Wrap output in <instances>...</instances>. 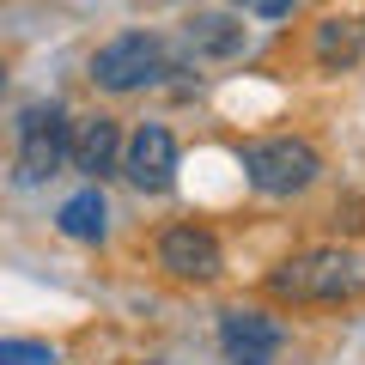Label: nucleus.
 Returning a JSON list of instances; mask_svg holds the SVG:
<instances>
[{"mask_svg": "<svg viewBox=\"0 0 365 365\" xmlns=\"http://www.w3.org/2000/svg\"><path fill=\"white\" fill-rule=\"evenodd\" d=\"M55 225H61V237H73V244H104V232H110V201H104V189L91 182V189H79L73 201H61Z\"/></svg>", "mask_w": 365, "mask_h": 365, "instance_id": "obj_10", "label": "nucleus"}, {"mask_svg": "<svg viewBox=\"0 0 365 365\" xmlns=\"http://www.w3.org/2000/svg\"><path fill=\"white\" fill-rule=\"evenodd\" d=\"M280 341H287V329L274 323L268 311H250V304H232V311H220V347L232 353V359L262 365L268 353H280Z\"/></svg>", "mask_w": 365, "mask_h": 365, "instance_id": "obj_7", "label": "nucleus"}, {"mask_svg": "<svg viewBox=\"0 0 365 365\" xmlns=\"http://www.w3.org/2000/svg\"><path fill=\"white\" fill-rule=\"evenodd\" d=\"M177 134L165 128V122H140V128L128 134V146H122V170H128V182L140 189V195H170L177 189Z\"/></svg>", "mask_w": 365, "mask_h": 365, "instance_id": "obj_5", "label": "nucleus"}, {"mask_svg": "<svg viewBox=\"0 0 365 365\" xmlns=\"http://www.w3.org/2000/svg\"><path fill=\"white\" fill-rule=\"evenodd\" d=\"M122 128H116V116H86V122H73V146H67V165L79 170V177H110V170H122Z\"/></svg>", "mask_w": 365, "mask_h": 365, "instance_id": "obj_8", "label": "nucleus"}, {"mask_svg": "<svg viewBox=\"0 0 365 365\" xmlns=\"http://www.w3.org/2000/svg\"><path fill=\"white\" fill-rule=\"evenodd\" d=\"M67 146H73V122L55 104H25L19 110V158H13V182L19 189H37L55 170L67 165Z\"/></svg>", "mask_w": 365, "mask_h": 365, "instance_id": "obj_4", "label": "nucleus"}, {"mask_svg": "<svg viewBox=\"0 0 365 365\" xmlns=\"http://www.w3.org/2000/svg\"><path fill=\"white\" fill-rule=\"evenodd\" d=\"M244 43H250V31L232 13H195L177 31V49L189 61H232V55H244Z\"/></svg>", "mask_w": 365, "mask_h": 365, "instance_id": "obj_9", "label": "nucleus"}, {"mask_svg": "<svg viewBox=\"0 0 365 365\" xmlns=\"http://www.w3.org/2000/svg\"><path fill=\"white\" fill-rule=\"evenodd\" d=\"M0 365H61V353H55L49 341L13 335V341H0Z\"/></svg>", "mask_w": 365, "mask_h": 365, "instance_id": "obj_12", "label": "nucleus"}, {"mask_svg": "<svg viewBox=\"0 0 365 365\" xmlns=\"http://www.w3.org/2000/svg\"><path fill=\"white\" fill-rule=\"evenodd\" d=\"M153 365H165V359H153Z\"/></svg>", "mask_w": 365, "mask_h": 365, "instance_id": "obj_15", "label": "nucleus"}, {"mask_svg": "<svg viewBox=\"0 0 365 365\" xmlns=\"http://www.w3.org/2000/svg\"><path fill=\"white\" fill-rule=\"evenodd\" d=\"M365 49V25H353V19H323L317 25V61L323 67H353Z\"/></svg>", "mask_w": 365, "mask_h": 365, "instance_id": "obj_11", "label": "nucleus"}, {"mask_svg": "<svg viewBox=\"0 0 365 365\" xmlns=\"http://www.w3.org/2000/svg\"><path fill=\"white\" fill-rule=\"evenodd\" d=\"M0 91H6V61H0Z\"/></svg>", "mask_w": 365, "mask_h": 365, "instance_id": "obj_14", "label": "nucleus"}, {"mask_svg": "<svg viewBox=\"0 0 365 365\" xmlns=\"http://www.w3.org/2000/svg\"><path fill=\"white\" fill-rule=\"evenodd\" d=\"M237 6H244V13H256V19H287L299 0H237Z\"/></svg>", "mask_w": 365, "mask_h": 365, "instance_id": "obj_13", "label": "nucleus"}, {"mask_svg": "<svg viewBox=\"0 0 365 365\" xmlns=\"http://www.w3.org/2000/svg\"><path fill=\"white\" fill-rule=\"evenodd\" d=\"M237 165H244L250 189L256 195H304L317 177H323V153L299 134H268V140H244L237 146Z\"/></svg>", "mask_w": 365, "mask_h": 365, "instance_id": "obj_3", "label": "nucleus"}, {"mask_svg": "<svg viewBox=\"0 0 365 365\" xmlns=\"http://www.w3.org/2000/svg\"><path fill=\"white\" fill-rule=\"evenodd\" d=\"M158 268H165L170 280L207 287V280L225 274V250H220V237H213L207 225H170V232L158 237Z\"/></svg>", "mask_w": 365, "mask_h": 365, "instance_id": "obj_6", "label": "nucleus"}, {"mask_svg": "<svg viewBox=\"0 0 365 365\" xmlns=\"http://www.w3.org/2000/svg\"><path fill=\"white\" fill-rule=\"evenodd\" d=\"M237 365H244V359H237Z\"/></svg>", "mask_w": 365, "mask_h": 365, "instance_id": "obj_16", "label": "nucleus"}, {"mask_svg": "<svg viewBox=\"0 0 365 365\" xmlns=\"http://www.w3.org/2000/svg\"><path fill=\"white\" fill-rule=\"evenodd\" d=\"M177 73V43L158 37V31H128V37H110L104 49L91 55V86L98 91H146V86H165Z\"/></svg>", "mask_w": 365, "mask_h": 365, "instance_id": "obj_2", "label": "nucleus"}, {"mask_svg": "<svg viewBox=\"0 0 365 365\" xmlns=\"http://www.w3.org/2000/svg\"><path fill=\"white\" fill-rule=\"evenodd\" d=\"M268 292L287 304H353L365 292V256L341 244H317L268 268Z\"/></svg>", "mask_w": 365, "mask_h": 365, "instance_id": "obj_1", "label": "nucleus"}]
</instances>
